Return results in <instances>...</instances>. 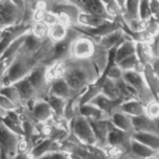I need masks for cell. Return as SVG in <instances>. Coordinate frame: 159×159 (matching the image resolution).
I'll return each mask as SVG.
<instances>
[{
	"mask_svg": "<svg viewBox=\"0 0 159 159\" xmlns=\"http://www.w3.org/2000/svg\"><path fill=\"white\" fill-rule=\"evenodd\" d=\"M37 65L38 62L34 56L21 48L7 71L2 74V87L13 86L22 79L27 78Z\"/></svg>",
	"mask_w": 159,
	"mask_h": 159,
	"instance_id": "cell-1",
	"label": "cell"
},
{
	"mask_svg": "<svg viewBox=\"0 0 159 159\" xmlns=\"http://www.w3.org/2000/svg\"><path fill=\"white\" fill-rule=\"evenodd\" d=\"M75 62L71 65L66 64V73L64 79L68 86L76 93L84 92L90 84L96 83L98 77H96V73L92 66L85 62Z\"/></svg>",
	"mask_w": 159,
	"mask_h": 159,
	"instance_id": "cell-2",
	"label": "cell"
},
{
	"mask_svg": "<svg viewBox=\"0 0 159 159\" xmlns=\"http://www.w3.org/2000/svg\"><path fill=\"white\" fill-rule=\"evenodd\" d=\"M27 2L19 1H4L0 2V24L1 30L13 26L20 25L19 22L24 20Z\"/></svg>",
	"mask_w": 159,
	"mask_h": 159,
	"instance_id": "cell-3",
	"label": "cell"
},
{
	"mask_svg": "<svg viewBox=\"0 0 159 159\" xmlns=\"http://www.w3.org/2000/svg\"><path fill=\"white\" fill-rule=\"evenodd\" d=\"M71 129H72V134L75 137V139L82 144L97 145L98 143L89 120L82 117L81 114L74 115Z\"/></svg>",
	"mask_w": 159,
	"mask_h": 159,
	"instance_id": "cell-4",
	"label": "cell"
},
{
	"mask_svg": "<svg viewBox=\"0 0 159 159\" xmlns=\"http://www.w3.org/2000/svg\"><path fill=\"white\" fill-rule=\"evenodd\" d=\"M47 72L48 68L43 64H38L28 76L30 82L36 90L37 94H47V95L49 94L50 86H48L49 80L47 77Z\"/></svg>",
	"mask_w": 159,
	"mask_h": 159,
	"instance_id": "cell-5",
	"label": "cell"
},
{
	"mask_svg": "<svg viewBox=\"0 0 159 159\" xmlns=\"http://www.w3.org/2000/svg\"><path fill=\"white\" fill-rule=\"evenodd\" d=\"M93 42L88 37H79L75 40L71 47V56L76 60H88L94 55Z\"/></svg>",
	"mask_w": 159,
	"mask_h": 159,
	"instance_id": "cell-6",
	"label": "cell"
},
{
	"mask_svg": "<svg viewBox=\"0 0 159 159\" xmlns=\"http://www.w3.org/2000/svg\"><path fill=\"white\" fill-rule=\"evenodd\" d=\"M92 130L94 132V136L97 138V144L101 147H107V137L109 132L115 126L109 119L106 120H89Z\"/></svg>",
	"mask_w": 159,
	"mask_h": 159,
	"instance_id": "cell-7",
	"label": "cell"
},
{
	"mask_svg": "<svg viewBox=\"0 0 159 159\" xmlns=\"http://www.w3.org/2000/svg\"><path fill=\"white\" fill-rule=\"evenodd\" d=\"M76 7H80L82 12H86L88 14L96 15V16L102 17L104 19H110L105 9L104 2L98 1V0H86V1H72Z\"/></svg>",
	"mask_w": 159,
	"mask_h": 159,
	"instance_id": "cell-8",
	"label": "cell"
},
{
	"mask_svg": "<svg viewBox=\"0 0 159 159\" xmlns=\"http://www.w3.org/2000/svg\"><path fill=\"white\" fill-rule=\"evenodd\" d=\"M15 132H11L1 123V147L6 150L9 156L14 158L17 155V145L21 138Z\"/></svg>",
	"mask_w": 159,
	"mask_h": 159,
	"instance_id": "cell-9",
	"label": "cell"
},
{
	"mask_svg": "<svg viewBox=\"0 0 159 159\" xmlns=\"http://www.w3.org/2000/svg\"><path fill=\"white\" fill-rule=\"evenodd\" d=\"M134 132H150L159 135V126L155 120L148 117L147 114L139 117H132Z\"/></svg>",
	"mask_w": 159,
	"mask_h": 159,
	"instance_id": "cell-10",
	"label": "cell"
},
{
	"mask_svg": "<svg viewBox=\"0 0 159 159\" xmlns=\"http://www.w3.org/2000/svg\"><path fill=\"white\" fill-rule=\"evenodd\" d=\"M31 113H32L33 119L36 120L37 123H43V124L47 123L49 120H52L54 117V112L52 111L49 104L42 99L35 102V104L31 109Z\"/></svg>",
	"mask_w": 159,
	"mask_h": 159,
	"instance_id": "cell-11",
	"label": "cell"
},
{
	"mask_svg": "<svg viewBox=\"0 0 159 159\" xmlns=\"http://www.w3.org/2000/svg\"><path fill=\"white\" fill-rule=\"evenodd\" d=\"M73 93H76V92H74L73 90L68 86V83L66 82V80L64 78L56 79V80H53L52 82L50 83L49 94H51V95H55V96L61 97V98H64V99H67V101H70V99H72V98L79 97V96H74Z\"/></svg>",
	"mask_w": 159,
	"mask_h": 159,
	"instance_id": "cell-12",
	"label": "cell"
},
{
	"mask_svg": "<svg viewBox=\"0 0 159 159\" xmlns=\"http://www.w3.org/2000/svg\"><path fill=\"white\" fill-rule=\"evenodd\" d=\"M124 34V31L122 29H119L117 31L106 35V37L99 38L98 44L102 49L109 51L110 49L118 47V46H120L122 43H124L126 41V37H125Z\"/></svg>",
	"mask_w": 159,
	"mask_h": 159,
	"instance_id": "cell-13",
	"label": "cell"
},
{
	"mask_svg": "<svg viewBox=\"0 0 159 159\" xmlns=\"http://www.w3.org/2000/svg\"><path fill=\"white\" fill-rule=\"evenodd\" d=\"M109 120L114 124V126L118 128V129H121L125 132H129L134 130L133 127V122H132V117L123 113V112L119 111L116 109V111H114L110 115Z\"/></svg>",
	"mask_w": 159,
	"mask_h": 159,
	"instance_id": "cell-14",
	"label": "cell"
},
{
	"mask_svg": "<svg viewBox=\"0 0 159 159\" xmlns=\"http://www.w3.org/2000/svg\"><path fill=\"white\" fill-rule=\"evenodd\" d=\"M17 90H18L20 96H21L22 101H24L25 105H28V102L35 101V97L37 95L36 90L34 89V87L32 86V83L30 82L29 78H25L22 80L18 81L15 84H13Z\"/></svg>",
	"mask_w": 159,
	"mask_h": 159,
	"instance_id": "cell-15",
	"label": "cell"
},
{
	"mask_svg": "<svg viewBox=\"0 0 159 159\" xmlns=\"http://www.w3.org/2000/svg\"><path fill=\"white\" fill-rule=\"evenodd\" d=\"M119 29H122V28L120 22H118L117 20H109L108 22H106L105 25L98 28H83V30L86 33H89L92 37H96L99 38L106 37V35L117 31Z\"/></svg>",
	"mask_w": 159,
	"mask_h": 159,
	"instance_id": "cell-16",
	"label": "cell"
},
{
	"mask_svg": "<svg viewBox=\"0 0 159 159\" xmlns=\"http://www.w3.org/2000/svg\"><path fill=\"white\" fill-rule=\"evenodd\" d=\"M129 132H125L121 129H118V128L114 127L109 132L108 137H107V145H111V147H124L127 144L129 145L130 143Z\"/></svg>",
	"mask_w": 159,
	"mask_h": 159,
	"instance_id": "cell-17",
	"label": "cell"
},
{
	"mask_svg": "<svg viewBox=\"0 0 159 159\" xmlns=\"http://www.w3.org/2000/svg\"><path fill=\"white\" fill-rule=\"evenodd\" d=\"M117 110L129 115V117H139V115L145 114V106L138 99H133V101L123 102L122 105L118 107Z\"/></svg>",
	"mask_w": 159,
	"mask_h": 159,
	"instance_id": "cell-18",
	"label": "cell"
},
{
	"mask_svg": "<svg viewBox=\"0 0 159 159\" xmlns=\"http://www.w3.org/2000/svg\"><path fill=\"white\" fill-rule=\"evenodd\" d=\"M79 114H81L82 117H86V119H88V120H106V119H109V117L105 113V112L102 111L101 109H99L97 106L90 104V102L80 107Z\"/></svg>",
	"mask_w": 159,
	"mask_h": 159,
	"instance_id": "cell-19",
	"label": "cell"
},
{
	"mask_svg": "<svg viewBox=\"0 0 159 159\" xmlns=\"http://www.w3.org/2000/svg\"><path fill=\"white\" fill-rule=\"evenodd\" d=\"M45 101L49 104L52 111L54 112V117H56V119H63L66 106H67V104H68L67 99H64V98H61V97L48 94ZM64 119H65V117H64Z\"/></svg>",
	"mask_w": 159,
	"mask_h": 159,
	"instance_id": "cell-20",
	"label": "cell"
},
{
	"mask_svg": "<svg viewBox=\"0 0 159 159\" xmlns=\"http://www.w3.org/2000/svg\"><path fill=\"white\" fill-rule=\"evenodd\" d=\"M132 139L147 145L156 152L159 151V135L150 134V132H133Z\"/></svg>",
	"mask_w": 159,
	"mask_h": 159,
	"instance_id": "cell-21",
	"label": "cell"
},
{
	"mask_svg": "<svg viewBox=\"0 0 159 159\" xmlns=\"http://www.w3.org/2000/svg\"><path fill=\"white\" fill-rule=\"evenodd\" d=\"M143 77H144V80L150 91L152 92L153 96L155 97V99L159 101V78L155 75L151 64H147Z\"/></svg>",
	"mask_w": 159,
	"mask_h": 159,
	"instance_id": "cell-22",
	"label": "cell"
},
{
	"mask_svg": "<svg viewBox=\"0 0 159 159\" xmlns=\"http://www.w3.org/2000/svg\"><path fill=\"white\" fill-rule=\"evenodd\" d=\"M108 19H104L96 15L88 14L86 12H81L78 18V24L82 25L84 28H98L108 22Z\"/></svg>",
	"mask_w": 159,
	"mask_h": 159,
	"instance_id": "cell-23",
	"label": "cell"
},
{
	"mask_svg": "<svg viewBox=\"0 0 159 159\" xmlns=\"http://www.w3.org/2000/svg\"><path fill=\"white\" fill-rule=\"evenodd\" d=\"M136 55V42L134 40H126L124 43L118 47L117 49V57L116 63L118 64L124 59L130 57V56Z\"/></svg>",
	"mask_w": 159,
	"mask_h": 159,
	"instance_id": "cell-24",
	"label": "cell"
},
{
	"mask_svg": "<svg viewBox=\"0 0 159 159\" xmlns=\"http://www.w3.org/2000/svg\"><path fill=\"white\" fill-rule=\"evenodd\" d=\"M129 147L135 155H137L138 157L143 158V159L155 157L156 154H157L156 151L152 150L151 147H147V145L142 144V143L138 142V141H136L134 139H130Z\"/></svg>",
	"mask_w": 159,
	"mask_h": 159,
	"instance_id": "cell-25",
	"label": "cell"
},
{
	"mask_svg": "<svg viewBox=\"0 0 159 159\" xmlns=\"http://www.w3.org/2000/svg\"><path fill=\"white\" fill-rule=\"evenodd\" d=\"M139 7H140V1H137V0L125 1V4H124V22H125L140 19Z\"/></svg>",
	"mask_w": 159,
	"mask_h": 159,
	"instance_id": "cell-26",
	"label": "cell"
},
{
	"mask_svg": "<svg viewBox=\"0 0 159 159\" xmlns=\"http://www.w3.org/2000/svg\"><path fill=\"white\" fill-rule=\"evenodd\" d=\"M136 55H137L139 61H141L144 64H151L154 59H155L153 56L151 45L147 44V43L136 42Z\"/></svg>",
	"mask_w": 159,
	"mask_h": 159,
	"instance_id": "cell-27",
	"label": "cell"
},
{
	"mask_svg": "<svg viewBox=\"0 0 159 159\" xmlns=\"http://www.w3.org/2000/svg\"><path fill=\"white\" fill-rule=\"evenodd\" d=\"M55 141L52 139H45L40 142H38L37 144L34 145V147L31 150V155L34 157V159H38L43 156H45L46 154L50 153L52 151V147L54 144Z\"/></svg>",
	"mask_w": 159,
	"mask_h": 159,
	"instance_id": "cell-28",
	"label": "cell"
},
{
	"mask_svg": "<svg viewBox=\"0 0 159 159\" xmlns=\"http://www.w3.org/2000/svg\"><path fill=\"white\" fill-rule=\"evenodd\" d=\"M68 35V27L61 25V24H56L52 27H50L49 29V38L52 41L53 43H60L61 41H64Z\"/></svg>",
	"mask_w": 159,
	"mask_h": 159,
	"instance_id": "cell-29",
	"label": "cell"
},
{
	"mask_svg": "<svg viewBox=\"0 0 159 159\" xmlns=\"http://www.w3.org/2000/svg\"><path fill=\"white\" fill-rule=\"evenodd\" d=\"M1 95L7 97L9 99L14 102L18 108H21L22 106H25V102L22 101L21 96H20L18 90L15 88L14 86H7V87H2L1 88Z\"/></svg>",
	"mask_w": 159,
	"mask_h": 159,
	"instance_id": "cell-30",
	"label": "cell"
},
{
	"mask_svg": "<svg viewBox=\"0 0 159 159\" xmlns=\"http://www.w3.org/2000/svg\"><path fill=\"white\" fill-rule=\"evenodd\" d=\"M101 93L106 97H108V98L112 99V101L119 99L116 83H115L114 80H111V79H109V78H107L106 80H105V82L102 84Z\"/></svg>",
	"mask_w": 159,
	"mask_h": 159,
	"instance_id": "cell-31",
	"label": "cell"
},
{
	"mask_svg": "<svg viewBox=\"0 0 159 159\" xmlns=\"http://www.w3.org/2000/svg\"><path fill=\"white\" fill-rule=\"evenodd\" d=\"M49 29L47 25L43 22H33L31 26V33L39 40L45 41V38L49 37Z\"/></svg>",
	"mask_w": 159,
	"mask_h": 159,
	"instance_id": "cell-32",
	"label": "cell"
},
{
	"mask_svg": "<svg viewBox=\"0 0 159 159\" xmlns=\"http://www.w3.org/2000/svg\"><path fill=\"white\" fill-rule=\"evenodd\" d=\"M138 61H139V59H138L137 55H134V56H130V57L124 59L123 61H121V62L118 63L117 65L119 66L120 70H121L123 73H124V72L134 71L135 65L137 64Z\"/></svg>",
	"mask_w": 159,
	"mask_h": 159,
	"instance_id": "cell-33",
	"label": "cell"
},
{
	"mask_svg": "<svg viewBox=\"0 0 159 159\" xmlns=\"http://www.w3.org/2000/svg\"><path fill=\"white\" fill-rule=\"evenodd\" d=\"M145 114L153 120L159 119V101H153L145 106Z\"/></svg>",
	"mask_w": 159,
	"mask_h": 159,
	"instance_id": "cell-34",
	"label": "cell"
},
{
	"mask_svg": "<svg viewBox=\"0 0 159 159\" xmlns=\"http://www.w3.org/2000/svg\"><path fill=\"white\" fill-rule=\"evenodd\" d=\"M139 16H140V20H143V22H148V20L152 19V14H151V9H150V3H148V1H145V0L140 1Z\"/></svg>",
	"mask_w": 159,
	"mask_h": 159,
	"instance_id": "cell-35",
	"label": "cell"
},
{
	"mask_svg": "<svg viewBox=\"0 0 159 159\" xmlns=\"http://www.w3.org/2000/svg\"><path fill=\"white\" fill-rule=\"evenodd\" d=\"M105 153L108 159H118L121 157L124 153V148L121 147H111V145H107L105 147Z\"/></svg>",
	"mask_w": 159,
	"mask_h": 159,
	"instance_id": "cell-36",
	"label": "cell"
},
{
	"mask_svg": "<svg viewBox=\"0 0 159 159\" xmlns=\"http://www.w3.org/2000/svg\"><path fill=\"white\" fill-rule=\"evenodd\" d=\"M0 106H1V110L7 111V112L16 111V110L18 109V107H17L11 99H9L7 97L3 95L0 96Z\"/></svg>",
	"mask_w": 159,
	"mask_h": 159,
	"instance_id": "cell-37",
	"label": "cell"
},
{
	"mask_svg": "<svg viewBox=\"0 0 159 159\" xmlns=\"http://www.w3.org/2000/svg\"><path fill=\"white\" fill-rule=\"evenodd\" d=\"M43 22L45 25H47L48 27L50 28V27H52V26L58 24V17H57V15H56L55 13H53L51 11H47V12H46L45 17H43Z\"/></svg>",
	"mask_w": 159,
	"mask_h": 159,
	"instance_id": "cell-38",
	"label": "cell"
},
{
	"mask_svg": "<svg viewBox=\"0 0 159 159\" xmlns=\"http://www.w3.org/2000/svg\"><path fill=\"white\" fill-rule=\"evenodd\" d=\"M122 77H123V72L120 70V67L117 65V64L115 66H112V67L109 70L108 74H107V78L111 79V80H114V81L122 79Z\"/></svg>",
	"mask_w": 159,
	"mask_h": 159,
	"instance_id": "cell-39",
	"label": "cell"
},
{
	"mask_svg": "<svg viewBox=\"0 0 159 159\" xmlns=\"http://www.w3.org/2000/svg\"><path fill=\"white\" fill-rule=\"evenodd\" d=\"M148 3H150L152 19L157 22V24H159V1L152 0V1H148Z\"/></svg>",
	"mask_w": 159,
	"mask_h": 159,
	"instance_id": "cell-40",
	"label": "cell"
},
{
	"mask_svg": "<svg viewBox=\"0 0 159 159\" xmlns=\"http://www.w3.org/2000/svg\"><path fill=\"white\" fill-rule=\"evenodd\" d=\"M30 153L29 151V139L27 138H21L17 145V154H27Z\"/></svg>",
	"mask_w": 159,
	"mask_h": 159,
	"instance_id": "cell-41",
	"label": "cell"
},
{
	"mask_svg": "<svg viewBox=\"0 0 159 159\" xmlns=\"http://www.w3.org/2000/svg\"><path fill=\"white\" fill-rule=\"evenodd\" d=\"M151 65H152V68H153L154 73H155V75L159 78V58L154 59L153 62L151 63Z\"/></svg>",
	"mask_w": 159,
	"mask_h": 159,
	"instance_id": "cell-42",
	"label": "cell"
},
{
	"mask_svg": "<svg viewBox=\"0 0 159 159\" xmlns=\"http://www.w3.org/2000/svg\"><path fill=\"white\" fill-rule=\"evenodd\" d=\"M12 159H34V157L31 155V153H27V154H17V155Z\"/></svg>",
	"mask_w": 159,
	"mask_h": 159,
	"instance_id": "cell-43",
	"label": "cell"
},
{
	"mask_svg": "<svg viewBox=\"0 0 159 159\" xmlns=\"http://www.w3.org/2000/svg\"><path fill=\"white\" fill-rule=\"evenodd\" d=\"M1 159H10L9 158V154L6 152L4 148L1 147Z\"/></svg>",
	"mask_w": 159,
	"mask_h": 159,
	"instance_id": "cell-44",
	"label": "cell"
},
{
	"mask_svg": "<svg viewBox=\"0 0 159 159\" xmlns=\"http://www.w3.org/2000/svg\"><path fill=\"white\" fill-rule=\"evenodd\" d=\"M70 158L71 159H84L83 157H81V156L75 153H70Z\"/></svg>",
	"mask_w": 159,
	"mask_h": 159,
	"instance_id": "cell-45",
	"label": "cell"
},
{
	"mask_svg": "<svg viewBox=\"0 0 159 159\" xmlns=\"http://www.w3.org/2000/svg\"><path fill=\"white\" fill-rule=\"evenodd\" d=\"M148 159H159V158H157V157L155 156V157H151V158H148Z\"/></svg>",
	"mask_w": 159,
	"mask_h": 159,
	"instance_id": "cell-46",
	"label": "cell"
}]
</instances>
